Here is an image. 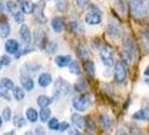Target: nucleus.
<instances>
[{
	"label": "nucleus",
	"instance_id": "nucleus-35",
	"mask_svg": "<svg viewBox=\"0 0 149 135\" xmlns=\"http://www.w3.org/2000/svg\"><path fill=\"white\" fill-rule=\"evenodd\" d=\"M2 117H3V120H6V122H9V120H10V118H11V110H10V108L6 107V108L2 110Z\"/></svg>",
	"mask_w": 149,
	"mask_h": 135
},
{
	"label": "nucleus",
	"instance_id": "nucleus-39",
	"mask_svg": "<svg viewBox=\"0 0 149 135\" xmlns=\"http://www.w3.org/2000/svg\"><path fill=\"white\" fill-rule=\"evenodd\" d=\"M68 134L70 135H82V132L75 127H68Z\"/></svg>",
	"mask_w": 149,
	"mask_h": 135
},
{
	"label": "nucleus",
	"instance_id": "nucleus-16",
	"mask_svg": "<svg viewBox=\"0 0 149 135\" xmlns=\"http://www.w3.org/2000/svg\"><path fill=\"white\" fill-rule=\"evenodd\" d=\"M38 114L39 112H37V110L35 108H28L26 110V117H27V120H29L30 123H35V122H37Z\"/></svg>",
	"mask_w": 149,
	"mask_h": 135
},
{
	"label": "nucleus",
	"instance_id": "nucleus-22",
	"mask_svg": "<svg viewBox=\"0 0 149 135\" xmlns=\"http://www.w3.org/2000/svg\"><path fill=\"white\" fill-rule=\"evenodd\" d=\"M132 117L138 120H148V112L145 110H138L132 115Z\"/></svg>",
	"mask_w": 149,
	"mask_h": 135
},
{
	"label": "nucleus",
	"instance_id": "nucleus-18",
	"mask_svg": "<svg viewBox=\"0 0 149 135\" xmlns=\"http://www.w3.org/2000/svg\"><path fill=\"white\" fill-rule=\"evenodd\" d=\"M37 104L40 108H45V107H48L52 104V99L47 96H39L37 98Z\"/></svg>",
	"mask_w": 149,
	"mask_h": 135
},
{
	"label": "nucleus",
	"instance_id": "nucleus-9",
	"mask_svg": "<svg viewBox=\"0 0 149 135\" xmlns=\"http://www.w3.org/2000/svg\"><path fill=\"white\" fill-rule=\"evenodd\" d=\"M72 122L74 123V125L77 128H84L85 125H86L85 118L80 114H73L72 115Z\"/></svg>",
	"mask_w": 149,
	"mask_h": 135
},
{
	"label": "nucleus",
	"instance_id": "nucleus-32",
	"mask_svg": "<svg viewBox=\"0 0 149 135\" xmlns=\"http://www.w3.org/2000/svg\"><path fill=\"white\" fill-rule=\"evenodd\" d=\"M14 19H15V22L17 24H22L24 20H25V17H24V13L20 11V10H18L17 13L14 14Z\"/></svg>",
	"mask_w": 149,
	"mask_h": 135
},
{
	"label": "nucleus",
	"instance_id": "nucleus-45",
	"mask_svg": "<svg viewBox=\"0 0 149 135\" xmlns=\"http://www.w3.org/2000/svg\"><path fill=\"white\" fill-rule=\"evenodd\" d=\"M1 125H2V118L0 117V127H1Z\"/></svg>",
	"mask_w": 149,
	"mask_h": 135
},
{
	"label": "nucleus",
	"instance_id": "nucleus-13",
	"mask_svg": "<svg viewBox=\"0 0 149 135\" xmlns=\"http://www.w3.org/2000/svg\"><path fill=\"white\" fill-rule=\"evenodd\" d=\"M43 9H44L43 4H39L37 6H35V10L34 11H35V17L37 18V20H39L42 24H45L46 22V17L43 14Z\"/></svg>",
	"mask_w": 149,
	"mask_h": 135
},
{
	"label": "nucleus",
	"instance_id": "nucleus-2",
	"mask_svg": "<svg viewBox=\"0 0 149 135\" xmlns=\"http://www.w3.org/2000/svg\"><path fill=\"white\" fill-rule=\"evenodd\" d=\"M90 104H91V99H90L89 94L79 95L73 99V106L79 112H85L89 108Z\"/></svg>",
	"mask_w": 149,
	"mask_h": 135
},
{
	"label": "nucleus",
	"instance_id": "nucleus-37",
	"mask_svg": "<svg viewBox=\"0 0 149 135\" xmlns=\"http://www.w3.org/2000/svg\"><path fill=\"white\" fill-rule=\"evenodd\" d=\"M0 62H1L2 65H9L10 62H11V59H10L8 55H2V56L0 58Z\"/></svg>",
	"mask_w": 149,
	"mask_h": 135
},
{
	"label": "nucleus",
	"instance_id": "nucleus-29",
	"mask_svg": "<svg viewBox=\"0 0 149 135\" xmlns=\"http://www.w3.org/2000/svg\"><path fill=\"white\" fill-rule=\"evenodd\" d=\"M6 8H7L8 11H9V13H11L13 15L19 10L18 7H17V5H16L14 1H7V2H6Z\"/></svg>",
	"mask_w": 149,
	"mask_h": 135
},
{
	"label": "nucleus",
	"instance_id": "nucleus-12",
	"mask_svg": "<svg viewBox=\"0 0 149 135\" xmlns=\"http://www.w3.org/2000/svg\"><path fill=\"white\" fill-rule=\"evenodd\" d=\"M51 82H52V75L49 73H42L38 78V83L43 88L47 87L48 84H51Z\"/></svg>",
	"mask_w": 149,
	"mask_h": 135
},
{
	"label": "nucleus",
	"instance_id": "nucleus-20",
	"mask_svg": "<svg viewBox=\"0 0 149 135\" xmlns=\"http://www.w3.org/2000/svg\"><path fill=\"white\" fill-rule=\"evenodd\" d=\"M68 69H70V72L73 73V75H80L81 73V68L77 61H71L70 64H68Z\"/></svg>",
	"mask_w": 149,
	"mask_h": 135
},
{
	"label": "nucleus",
	"instance_id": "nucleus-19",
	"mask_svg": "<svg viewBox=\"0 0 149 135\" xmlns=\"http://www.w3.org/2000/svg\"><path fill=\"white\" fill-rule=\"evenodd\" d=\"M77 50H79V54L82 59H84V60H90L91 59V53L84 45H79Z\"/></svg>",
	"mask_w": 149,
	"mask_h": 135
},
{
	"label": "nucleus",
	"instance_id": "nucleus-27",
	"mask_svg": "<svg viewBox=\"0 0 149 135\" xmlns=\"http://www.w3.org/2000/svg\"><path fill=\"white\" fill-rule=\"evenodd\" d=\"M0 83H1L7 90H11L15 88V84H14V82H13V80H11V79H8V78L1 79V82Z\"/></svg>",
	"mask_w": 149,
	"mask_h": 135
},
{
	"label": "nucleus",
	"instance_id": "nucleus-23",
	"mask_svg": "<svg viewBox=\"0 0 149 135\" xmlns=\"http://www.w3.org/2000/svg\"><path fill=\"white\" fill-rule=\"evenodd\" d=\"M101 124H102V126H103L104 129H110V127L112 126V120L109 116L103 115L101 117Z\"/></svg>",
	"mask_w": 149,
	"mask_h": 135
},
{
	"label": "nucleus",
	"instance_id": "nucleus-47",
	"mask_svg": "<svg viewBox=\"0 0 149 135\" xmlns=\"http://www.w3.org/2000/svg\"><path fill=\"white\" fill-rule=\"evenodd\" d=\"M146 83H147V84H149V79H146Z\"/></svg>",
	"mask_w": 149,
	"mask_h": 135
},
{
	"label": "nucleus",
	"instance_id": "nucleus-49",
	"mask_svg": "<svg viewBox=\"0 0 149 135\" xmlns=\"http://www.w3.org/2000/svg\"><path fill=\"white\" fill-rule=\"evenodd\" d=\"M1 67H2V64H1V62H0V69H1Z\"/></svg>",
	"mask_w": 149,
	"mask_h": 135
},
{
	"label": "nucleus",
	"instance_id": "nucleus-34",
	"mask_svg": "<svg viewBox=\"0 0 149 135\" xmlns=\"http://www.w3.org/2000/svg\"><path fill=\"white\" fill-rule=\"evenodd\" d=\"M56 49H57V45H56V43H53V42L48 43V44H47V46L45 47L46 52L49 53V54H52V53L55 52V51H56Z\"/></svg>",
	"mask_w": 149,
	"mask_h": 135
},
{
	"label": "nucleus",
	"instance_id": "nucleus-25",
	"mask_svg": "<svg viewBox=\"0 0 149 135\" xmlns=\"http://www.w3.org/2000/svg\"><path fill=\"white\" fill-rule=\"evenodd\" d=\"M49 115H51V110L47 107H45V108H42L39 112V118L42 122H46L49 118Z\"/></svg>",
	"mask_w": 149,
	"mask_h": 135
},
{
	"label": "nucleus",
	"instance_id": "nucleus-21",
	"mask_svg": "<svg viewBox=\"0 0 149 135\" xmlns=\"http://www.w3.org/2000/svg\"><path fill=\"white\" fill-rule=\"evenodd\" d=\"M9 34H10V25L6 22H1L0 24V36L7 37Z\"/></svg>",
	"mask_w": 149,
	"mask_h": 135
},
{
	"label": "nucleus",
	"instance_id": "nucleus-14",
	"mask_svg": "<svg viewBox=\"0 0 149 135\" xmlns=\"http://www.w3.org/2000/svg\"><path fill=\"white\" fill-rule=\"evenodd\" d=\"M35 10V5L33 1L30 0H27L25 2H22V11L24 14H33Z\"/></svg>",
	"mask_w": 149,
	"mask_h": 135
},
{
	"label": "nucleus",
	"instance_id": "nucleus-1",
	"mask_svg": "<svg viewBox=\"0 0 149 135\" xmlns=\"http://www.w3.org/2000/svg\"><path fill=\"white\" fill-rule=\"evenodd\" d=\"M130 7L134 17H142L149 11V0H131Z\"/></svg>",
	"mask_w": 149,
	"mask_h": 135
},
{
	"label": "nucleus",
	"instance_id": "nucleus-30",
	"mask_svg": "<svg viewBox=\"0 0 149 135\" xmlns=\"http://www.w3.org/2000/svg\"><path fill=\"white\" fill-rule=\"evenodd\" d=\"M88 89V83L85 80H81L80 82H77L75 84V90L76 91H79V92H83V91H85V90Z\"/></svg>",
	"mask_w": 149,
	"mask_h": 135
},
{
	"label": "nucleus",
	"instance_id": "nucleus-6",
	"mask_svg": "<svg viewBox=\"0 0 149 135\" xmlns=\"http://www.w3.org/2000/svg\"><path fill=\"white\" fill-rule=\"evenodd\" d=\"M55 89L56 91L60 94V95H67L68 91H70V84L67 81H65L64 79L58 78L56 81H55Z\"/></svg>",
	"mask_w": 149,
	"mask_h": 135
},
{
	"label": "nucleus",
	"instance_id": "nucleus-36",
	"mask_svg": "<svg viewBox=\"0 0 149 135\" xmlns=\"http://www.w3.org/2000/svg\"><path fill=\"white\" fill-rule=\"evenodd\" d=\"M56 7H57V9H58L60 11H65L67 9V1L66 0H60V1L57 2Z\"/></svg>",
	"mask_w": 149,
	"mask_h": 135
},
{
	"label": "nucleus",
	"instance_id": "nucleus-28",
	"mask_svg": "<svg viewBox=\"0 0 149 135\" xmlns=\"http://www.w3.org/2000/svg\"><path fill=\"white\" fill-rule=\"evenodd\" d=\"M45 38V33L43 32L42 30H38L36 33H35V42H36V44L37 45H42V42L44 41Z\"/></svg>",
	"mask_w": 149,
	"mask_h": 135
},
{
	"label": "nucleus",
	"instance_id": "nucleus-33",
	"mask_svg": "<svg viewBox=\"0 0 149 135\" xmlns=\"http://www.w3.org/2000/svg\"><path fill=\"white\" fill-rule=\"evenodd\" d=\"M14 124L17 127H22L25 124H26V120H24L22 117H20L19 115H16L15 118H14Z\"/></svg>",
	"mask_w": 149,
	"mask_h": 135
},
{
	"label": "nucleus",
	"instance_id": "nucleus-38",
	"mask_svg": "<svg viewBox=\"0 0 149 135\" xmlns=\"http://www.w3.org/2000/svg\"><path fill=\"white\" fill-rule=\"evenodd\" d=\"M7 91L8 90L0 83V97H2V98H6V99H9V97L7 96Z\"/></svg>",
	"mask_w": 149,
	"mask_h": 135
},
{
	"label": "nucleus",
	"instance_id": "nucleus-44",
	"mask_svg": "<svg viewBox=\"0 0 149 135\" xmlns=\"http://www.w3.org/2000/svg\"><path fill=\"white\" fill-rule=\"evenodd\" d=\"M25 135H34V134H33V132H26Z\"/></svg>",
	"mask_w": 149,
	"mask_h": 135
},
{
	"label": "nucleus",
	"instance_id": "nucleus-48",
	"mask_svg": "<svg viewBox=\"0 0 149 135\" xmlns=\"http://www.w3.org/2000/svg\"><path fill=\"white\" fill-rule=\"evenodd\" d=\"M86 135H94V134H92V133H89V134H86Z\"/></svg>",
	"mask_w": 149,
	"mask_h": 135
},
{
	"label": "nucleus",
	"instance_id": "nucleus-4",
	"mask_svg": "<svg viewBox=\"0 0 149 135\" xmlns=\"http://www.w3.org/2000/svg\"><path fill=\"white\" fill-rule=\"evenodd\" d=\"M127 78V69L126 64L122 61H118L114 67V79L117 82H123Z\"/></svg>",
	"mask_w": 149,
	"mask_h": 135
},
{
	"label": "nucleus",
	"instance_id": "nucleus-7",
	"mask_svg": "<svg viewBox=\"0 0 149 135\" xmlns=\"http://www.w3.org/2000/svg\"><path fill=\"white\" fill-rule=\"evenodd\" d=\"M5 50L9 54H17L18 51H19V44H18V42L16 39L10 38L5 43Z\"/></svg>",
	"mask_w": 149,
	"mask_h": 135
},
{
	"label": "nucleus",
	"instance_id": "nucleus-40",
	"mask_svg": "<svg viewBox=\"0 0 149 135\" xmlns=\"http://www.w3.org/2000/svg\"><path fill=\"white\" fill-rule=\"evenodd\" d=\"M89 0H76V5L79 8H84L86 5H88Z\"/></svg>",
	"mask_w": 149,
	"mask_h": 135
},
{
	"label": "nucleus",
	"instance_id": "nucleus-42",
	"mask_svg": "<svg viewBox=\"0 0 149 135\" xmlns=\"http://www.w3.org/2000/svg\"><path fill=\"white\" fill-rule=\"evenodd\" d=\"M117 135H128L125 131H122V129H120V131H118V133H117Z\"/></svg>",
	"mask_w": 149,
	"mask_h": 135
},
{
	"label": "nucleus",
	"instance_id": "nucleus-26",
	"mask_svg": "<svg viewBox=\"0 0 149 135\" xmlns=\"http://www.w3.org/2000/svg\"><path fill=\"white\" fill-rule=\"evenodd\" d=\"M14 97L17 100H22L25 98V92L20 87H15L14 88Z\"/></svg>",
	"mask_w": 149,
	"mask_h": 135
},
{
	"label": "nucleus",
	"instance_id": "nucleus-46",
	"mask_svg": "<svg viewBox=\"0 0 149 135\" xmlns=\"http://www.w3.org/2000/svg\"><path fill=\"white\" fill-rule=\"evenodd\" d=\"M17 1H18V2H22H22H25L26 0H17Z\"/></svg>",
	"mask_w": 149,
	"mask_h": 135
},
{
	"label": "nucleus",
	"instance_id": "nucleus-41",
	"mask_svg": "<svg viewBox=\"0 0 149 135\" xmlns=\"http://www.w3.org/2000/svg\"><path fill=\"white\" fill-rule=\"evenodd\" d=\"M68 127H70V125H68L67 123H65V122H63V123L60 125V131H61V132H64V131H65V129H67Z\"/></svg>",
	"mask_w": 149,
	"mask_h": 135
},
{
	"label": "nucleus",
	"instance_id": "nucleus-24",
	"mask_svg": "<svg viewBox=\"0 0 149 135\" xmlns=\"http://www.w3.org/2000/svg\"><path fill=\"white\" fill-rule=\"evenodd\" d=\"M108 34L112 36V37H118L120 35V30L119 28L116 26V25H109V27H108Z\"/></svg>",
	"mask_w": 149,
	"mask_h": 135
},
{
	"label": "nucleus",
	"instance_id": "nucleus-17",
	"mask_svg": "<svg viewBox=\"0 0 149 135\" xmlns=\"http://www.w3.org/2000/svg\"><path fill=\"white\" fill-rule=\"evenodd\" d=\"M84 68H85V71L88 72V75H89L90 77H94V75H95L94 63L91 60H85V62H84Z\"/></svg>",
	"mask_w": 149,
	"mask_h": 135
},
{
	"label": "nucleus",
	"instance_id": "nucleus-3",
	"mask_svg": "<svg viewBox=\"0 0 149 135\" xmlns=\"http://www.w3.org/2000/svg\"><path fill=\"white\" fill-rule=\"evenodd\" d=\"M100 55L105 67L111 68L113 65V50L108 45H103L100 50Z\"/></svg>",
	"mask_w": 149,
	"mask_h": 135
},
{
	"label": "nucleus",
	"instance_id": "nucleus-15",
	"mask_svg": "<svg viewBox=\"0 0 149 135\" xmlns=\"http://www.w3.org/2000/svg\"><path fill=\"white\" fill-rule=\"evenodd\" d=\"M52 28L56 33H61L63 30V19L62 17H54L52 20Z\"/></svg>",
	"mask_w": 149,
	"mask_h": 135
},
{
	"label": "nucleus",
	"instance_id": "nucleus-11",
	"mask_svg": "<svg viewBox=\"0 0 149 135\" xmlns=\"http://www.w3.org/2000/svg\"><path fill=\"white\" fill-rule=\"evenodd\" d=\"M71 59H72V58L68 56V55H58V56L55 58V63L60 68H64L70 64Z\"/></svg>",
	"mask_w": 149,
	"mask_h": 135
},
{
	"label": "nucleus",
	"instance_id": "nucleus-8",
	"mask_svg": "<svg viewBox=\"0 0 149 135\" xmlns=\"http://www.w3.org/2000/svg\"><path fill=\"white\" fill-rule=\"evenodd\" d=\"M20 36H22L25 45L30 44V41H31V34H30V30H29V28H28V26H27V25H22V27H20Z\"/></svg>",
	"mask_w": 149,
	"mask_h": 135
},
{
	"label": "nucleus",
	"instance_id": "nucleus-31",
	"mask_svg": "<svg viewBox=\"0 0 149 135\" xmlns=\"http://www.w3.org/2000/svg\"><path fill=\"white\" fill-rule=\"evenodd\" d=\"M48 127L53 129V131H56V129H60V123L57 118H51L48 122Z\"/></svg>",
	"mask_w": 149,
	"mask_h": 135
},
{
	"label": "nucleus",
	"instance_id": "nucleus-5",
	"mask_svg": "<svg viewBox=\"0 0 149 135\" xmlns=\"http://www.w3.org/2000/svg\"><path fill=\"white\" fill-rule=\"evenodd\" d=\"M102 20V16L100 14V11H97V9H92L85 16V22L89 25H97Z\"/></svg>",
	"mask_w": 149,
	"mask_h": 135
},
{
	"label": "nucleus",
	"instance_id": "nucleus-10",
	"mask_svg": "<svg viewBox=\"0 0 149 135\" xmlns=\"http://www.w3.org/2000/svg\"><path fill=\"white\" fill-rule=\"evenodd\" d=\"M20 83H22V86L24 87V89L28 90V91L34 88V81H33V79L30 77H28V75H22V77H20Z\"/></svg>",
	"mask_w": 149,
	"mask_h": 135
},
{
	"label": "nucleus",
	"instance_id": "nucleus-43",
	"mask_svg": "<svg viewBox=\"0 0 149 135\" xmlns=\"http://www.w3.org/2000/svg\"><path fill=\"white\" fill-rule=\"evenodd\" d=\"M143 75H147V77H149V65L147 68H146V70H145V72H143Z\"/></svg>",
	"mask_w": 149,
	"mask_h": 135
}]
</instances>
